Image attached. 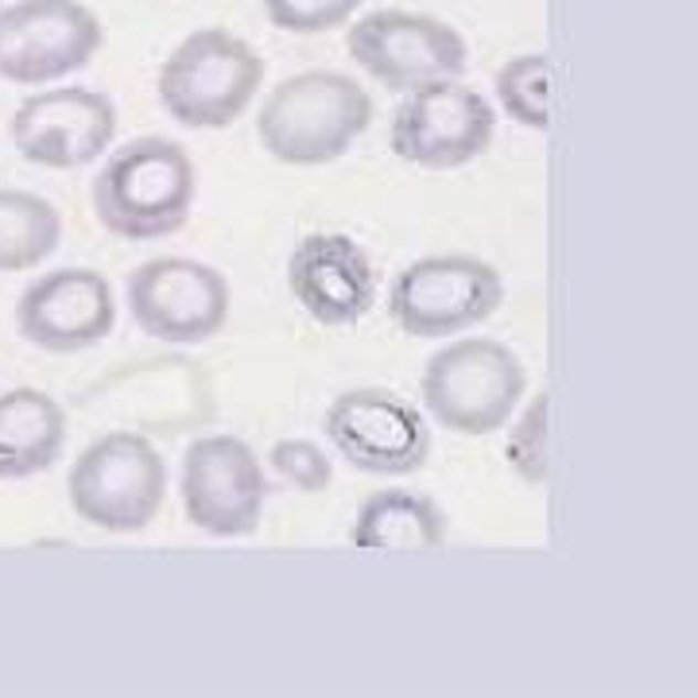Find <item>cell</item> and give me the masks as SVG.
Instances as JSON below:
<instances>
[{
    "label": "cell",
    "mask_w": 698,
    "mask_h": 698,
    "mask_svg": "<svg viewBox=\"0 0 698 698\" xmlns=\"http://www.w3.org/2000/svg\"><path fill=\"white\" fill-rule=\"evenodd\" d=\"M102 230L120 241L171 237L187 225L199 199V174L183 144L140 136L102 163L89 187Z\"/></svg>",
    "instance_id": "1"
},
{
    "label": "cell",
    "mask_w": 698,
    "mask_h": 698,
    "mask_svg": "<svg viewBox=\"0 0 698 698\" xmlns=\"http://www.w3.org/2000/svg\"><path fill=\"white\" fill-rule=\"evenodd\" d=\"M373 125V97L358 78L338 71H303L272 86L256 136L272 159L287 167H322L346 156Z\"/></svg>",
    "instance_id": "2"
},
{
    "label": "cell",
    "mask_w": 698,
    "mask_h": 698,
    "mask_svg": "<svg viewBox=\"0 0 698 698\" xmlns=\"http://www.w3.org/2000/svg\"><path fill=\"white\" fill-rule=\"evenodd\" d=\"M264 55L230 28H199L163 59L156 94L183 128H230L264 86Z\"/></svg>",
    "instance_id": "3"
},
{
    "label": "cell",
    "mask_w": 698,
    "mask_h": 698,
    "mask_svg": "<svg viewBox=\"0 0 698 698\" xmlns=\"http://www.w3.org/2000/svg\"><path fill=\"white\" fill-rule=\"evenodd\" d=\"M528 389L524 361L497 338H454L423 369V408L438 427L482 438L508 427Z\"/></svg>",
    "instance_id": "4"
},
{
    "label": "cell",
    "mask_w": 698,
    "mask_h": 698,
    "mask_svg": "<svg viewBox=\"0 0 698 698\" xmlns=\"http://www.w3.org/2000/svg\"><path fill=\"white\" fill-rule=\"evenodd\" d=\"M167 497V462L136 431H109L74 458L66 500L74 516L102 532L133 536L159 516Z\"/></svg>",
    "instance_id": "5"
},
{
    "label": "cell",
    "mask_w": 698,
    "mask_h": 698,
    "mask_svg": "<svg viewBox=\"0 0 698 698\" xmlns=\"http://www.w3.org/2000/svg\"><path fill=\"white\" fill-rule=\"evenodd\" d=\"M505 303V279L482 256H420L396 272L389 315L408 338H451L489 322Z\"/></svg>",
    "instance_id": "6"
},
{
    "label": "cell",
    "mask_w": 698,
    "mask_h": 698,
    "mask_svg": "<svg viewBox=\"0 0 698 698\" xmlns=\"http://www.w3.org/2000/svg\"><path fill=\"white\" fill-rule=\"evenodd\" d=\"M128 315L140 334L171 346H202L230 322L233 292L214 264L191 256H156L128 272Z\"/></svg>",
    "instance_id": "7"
},
{
    "label": "cell",
    "mask_w": 698,
    "mask_h": 698,
    "mask_svg": "<svg viewBox=\"0 0 698 698\" xmlns=\"http://www.w3.org/2000/svg\"><path fill=\"white\" fill-rule=\"evenodd\" d=\"M493 128L497 113L482 89L458 78H438L408 89L392 113L389 144L404 163L423 171H454L489 151Z\"/></svg>",
    "instance_id": "8"
},
{
    "label": "cell",
    "mask_w": 698,
    "mask_h": 698,
    "mask_svg": "<svg viewBox=\"0 0 698 698\" xmlns=\"http://www.w3.org/2000/svg\"><path fill=\"white\" fill-rule=\"evenodd\" d=\"M346 51L369 78L392 94H408L423 82L462 78L469 63L458 28L408 9H377L349 24Z\"/></svg>",
    "instance_id": "9"
},
{
    "label": "cell",
    "mask_w": 698,
    "mask_h": 698,
    "mask_svg": "<svg viewBox=\"0 0 698 698\" xmlns=\"http://www.w3.org/2000/svg\"><path fill=\"white\" fill-rule=\"evenodd\" d=\"M187 520L214 540L253 536L268 505V477L256 451L237 435H202L187 446L179 474Z\"/></svg>",
    "instance_id": "10"
},
{
    "label": "cell",
    "mask_w": 698,
    "mask_h": 698,
    "mask_svg": "<svg viewBox=\"0 0 698 698\" xmlns=\"http://www.w3.org/2000/svg\"><path fill=\"white\" fill-rule=\"evenodd\" d=\"M105 32L82 0H17L0 9V78L51 86L102 51Z\"/></svg>",
    "instance_id": "11"
},
{
    "label": "cell",
    "mask_w": 698,
    "mask_h": 698,
    "mask_svg": "<svg viewBox=\"0 0 698 698\" xmlns=\"http://www.w3.org/2000/svg\"><path fill=\"white\" fill-rule=\"evenodd\" d=\"M322 431L334 454L361 474L408 477L427 466V420L420 415V408L389 389H349L334 396Z\"/></svg>",
    "instance_id": "12"
},
{
    "label": "cell",
    "mask_w": 698,
    "mask_h": 698,
    "mask_svg": "<svg viewBox=\"0 0 698 698\" xmlns=\"http://www.w3.org/2000/svg\"><path fill=\"white\" fill-rule=\"evenodd\" d=\"M9 136L28 163L78 171L109 151L117 136V105L102 89L51 86L17 105Z\"/></svg>",
    "instance_id": "13"
},
{
    "label": "cell",
    "mask_w": 698,
    "mask_h": 698,
    "mask_svg": "<svg viewBox=\"0 0 698 698\" xmlns=\"http://www.w3.org/2000/svg\"><path fill=\"white\" fill-rule=\"evenodd\" d=\"M117 326L113 287L94 268H55L24 287L17 330L43 353H82L102 346Z\"/></svg>",
    "instance_id": "14"
},
{
    "label": "cell",
    "mask_w": 698,
    "mask_h": 698,
    "mask_svg": "<svg viewBox=\"0 0 698 698\" xmlns=\"http://www.w3.org/2000/svg\"><path fill=\"white\" fill-rule=\"evenodd\" d=\"M287 287L318 326H353L377 303V268L346 233H310L287 261Z\"/></svg>",
    "instance_id": "15"
},
{
    "label": "cell",
    "mask_w": 698,
    "mask_h": 698,
    "mask_svg": "<svg viewBox=\"0 0 698 698\" xmlns=\"http://www.w3.org/2000/svg\"><path fill=\"white\" fill-rule=\"evenodd\" d=\"M66 446V412L40 389L0 392V482L47 474Z\"/></svg>",
    "instance_id": "16"
},
{
    "label": "cell",
    "mask_w": 698,
    "mask_h": 698,
    "mask_svg": "<svg viewBox=\"0 0 698 698\" xmlns=\"http://www.w3.org/2000/svg\"><path fill=\"white\" fill-rule=\"evenodd\" d=\"M349 543L361 551H435L446 543V516L427 493L381 489L361 500Z\"/></svg>",
    "instance_id": "17"
},
{
    "label": "cell",
    "mask_w": 698,
    "mask_h": 698,
    "mask_svg": "<svg viewBox=\"0 0 698 698\" xmlns=\"http://www.w3.org/2000/svg\"><path fill=\"white\" fill-rule=\"evenodd\" d=\"M63 218L47 199L0 187V272H32L59 248Z\"/></svg>",
    "instance_id": "18"
},
{
    "label": "cell",
    "mask_w": 698,
    "mask_h": 698,
    "mask_svg": "<svg viewBox=\"0 0 698 698\" xmlns=\"http://www.w3.org/2000/svg\"><path fill=\"white\" fill-rule=\"evenodd\" d=\"M497 102L516 125L543 133L548 128V55H516L497 71Z\"/></svg>",
    "instance_id": "19"
},
{
    "label": "cell",
    "mask_w": 698,
    "mask_h": 698,
    "mask_svg": "<svg viewBox=\"0 0 698 698\" xmlns=\"http://www.w3.org/2000/svg\"><path fill=\"white\" fill-rule=\"evenodd\" d=\"M508 469L520 477L524 485L548 482V392L528 400L520 415H516L512 431L505 443Z\"/></svg>",
    "instance_id": "20"
},
{
    "label": "cell",
    "mask_w": 698,
    "mask_h": 698,
    "mask_svg": "<svg viewBox=\"0 0 698 698\" xmlns=\"http://www.w3.org/2000/svg\"><path fill=\"white\" fill-rule=\"evenodd\" d=\"M272 28L287 35H322L346 28L366 0H261Z\"/></svg>",
    "instance_id": "21"
},
{
    "label": "cell",
    "mask_w": 698,
    "mask_h": 698,
    "mask_svg": "<svg viewBox=\"0 0 698 698\" xmlns=\"http://www.w3.org/2000/svg\"><path fill=\"white\" fill-rule=\"evenodd\" d=\"M268 462L299 493H322L334 482V462L310 438H279V443H272Z\"/></svg>",
    "instance_id": "22"
}]
</instances>
